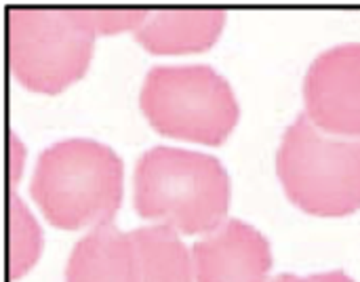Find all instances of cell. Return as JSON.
<instances>
[{"instance_id": "obj_1", "label": "cell", "mask_w": 360, "mask_h": 282, "mask_svg": "<svg viewBox=\"0 0 360 282\" xmlns=\"http://www.w3.org/2000/svg\"><path fill=\"white\" fill-rule=\"evenodd\" d=\"M135 211L181 234H209L226 219L230 179L209 154L156 146L143 152L133 177Z\"/></svg>"}, {"instance_id": "obj_2", "label": "cell", "mask_w": 360, "mask_h": 282, "mask_svg": "<svg viewBox=\"0 0 360 282\" xmlns=\"http://www.w3.org/2000/svg\"><path fill=\"white\" fill-rule=\"evenodd\" d=\"M32 198L61 230L112 224L122 200V162L93 139L57 141L38 156Z\"/></svg>"}, {"instance_id": "obj_3", "label": "cell", "mask_w": 360, "mask_h": 282, "mask_svg": "<svg viewBox=\"0 0 360 282\" xmlns=\"http://www.w3.org/2000/svg\"><path fill=\"white\" fill-rule=\"evenodd\" d=\"M276 171L289 200L310 215L344 217L360 209V137L331 135L306 112L285 131Z\"/></svg>"}, {"instance_id": "obj_4", "label": "cell", "mask_w": 360, "mask_h": 282, "mask_svg": "<svg viewBox=\"0 0 360 282\" xmlns=\"http://www.w3.org/2000/svg\"><path fill=\"white\" fill-rule=\"evenodd\" d=\"M95 27L86 8H8L6 49L17 80L38 93H59L91 61Z\"/></svg>"}, {"instance_id": "obj_5", "label": "cell", "mask_w": 360, "mask_h": 282, "mask_svg": "<svg viewBox=\"0 0 360 282\" xmlns=\"http://www.w3.org/2000/svg\"><path fill=\"white\" fill-rule=\"evenodd\" d=\"M139 105L158 133L196 143L219 146L238 122L232 86L202 63L152 68Z\"/></svg>"}, {"instance_id": "obj_6", "label": "cell", "mask_w": 360, "mask_h": 282, "mask_svg": "<svg viewBox=\"0 0 360 282\" xmlns=\"http://www.w3.org/2000/svg\"><path fill=\"white\" fill-rule=\"evenodd\" d=\"M308 118L331 135L360 137V42L321 53L304 80Z\"/></svg>"}, {"instance_id": "obj_7", "label": "cell", "mask_w": 360, "mask_h": 282, "mask_svg": "<svg viewBox=\"0 0 360 282\" xmlns=\"http://www.w3.org/2000/svg\"><path fill=\"white\" fill-rule=\"evenodd\" d=\"M196 282H270V245L253 226L226 219L192 247Z\"/></svg>"}, {"instance_id": "obj_8", "label": "cell", "mask_w": 360, "mask_h": 282, "mask_svg": "<svg viewBox=\"0 0 360 282\" xmlns=\"http://www.w3.org/2000/svg\"><path fill=\"white\" fill-rule=\"evenodd\" d=\"M226 13L219 8L148 11L135 30V40L156 55H177L209 49L221 34Z\"/></svg>"}, {"instance_id": "obj_9", "label": "cell", "mask_w": 360, "mask_h": 282, "mask_svg": "<svg viewBox=\"0 0 360 282\" xmlns=\"http://www.w3.org/2000/svg\"><path fill=\"white\" fill-rule=\"evenodd\" d=\"M65 282H139V257L131 232L114 224L93 228L76 243Z\"/></svg>"}, {"instance_id": "obj_10", "label": "cell", "mask_w": 360, "mask_h": 282, "mask_svg": "<svg viewBox=\"0 0 360 282\" xmlns=\"http://www.w3.org/2000/svg\"><path fill=\"white\" fill-rule=\"evenodd\" d=\"M137 257L139 282H196L192 253L169 226H146L131 232Z\"/></svg>"}, {"instance_id": "obj_11", "label": "cell", "mask_w": 360, "mask_h": 282, "mask_svg": "<svg viewBox=\"0 0 360 282\" xmlns=\"http://www.w3.org/2000/svg\"><path fill=\"white\" fill-rule=\"evenodd\" d=\"M8 232H11V278L23 276L38 259L42 247V232L25 205L11 194L8 198Z\"/></svg>"}, {"instance_id": "obj_12", "label": "cell", "mask_w": 360, "mask_h": 282, "mask_svg": "<svg viewBox=\"0 0 360 282\" xmlns=\"http://www.w3.org/2000/svg\"><path fill=\"white\" fill-rule=\"evenodd\" d=\"M86 15L95 27V32L101 34H116V32H124V30H137L139 23L146 19L148 11L143 8H86Z\"/></svg>"}, {"instance_id": "obj_13", "label": "cell", "mask_w": 360, "mask_h": 282, "mask_svg": "<svg viewBox=\"0 0 360 282\" xmlns=\"http://www.w3.org/2000/svg\"><path fill=\"white\" fill-rule=\"evenodd\" d=\"M270 282H354L344 272H325V274H312V276H295V274H281Z\"/></svg>"}]
</instances>
